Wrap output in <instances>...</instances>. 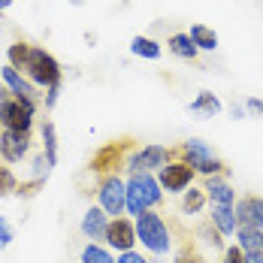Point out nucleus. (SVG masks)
Instances as JSON below:
<instances>
[{"mask_svg": "<svg viewBox=\"0 0 263 263\" xmlns=\"http://www.w3.org/2000/svg\"><path fill=\"white\" fill-rule=\"evenodd\" d=\"M136 242H139V239H136V221H133V218L118 215V218L109 221V230H106V239H103V245L109 251L124 254V251H133Z\"/></svg>", "mask_w": 263, "mask_h": 263, "instance_id": "9d476101", "label": "nucleus"}, {"mask_svg": "<svg viewBox=\"0 0 263 263\" xmlns=\"http://www.w3.org/2000/svg\"><path fill=\"white\" fill-rule=\"evenodd\" d=\"M163 203V187L155 173H133L127 176V215H142Z\"/></svg>", "mask_w": 263, "mask_h": 263, "instance_id": "f257e3e1", "label": "nucleus"}, {"mask_svg": "<svg viewBox=\"0 0 263 263\" xmlns=\"http://www.w3.org/2000/svg\"><path fill=\"white\" fill-rule=\"evenodd\" d=\"M179 152L166 148V145H142V148H133L127 155V163L124 170L127 173H160V166H166L170 160H176Z\"/></svg>", "mask_w": 263, "mask_h": 263, "instance_id": "423d86ee", "label": "nucleus"}, {"mask_svg": "<svg viewBox=\"0 0 263 263\" xmlns=\"http://www.w3.org/2000/svg\"><path fill=\"white\" fill-rule=\"evenodd\" d=\"M0 82H6V88L12 91V97L30 100V103H36V106H40V100H43V97H40V88L27 79V76H22L15 67H9V64L0 70Z\"/></svg>", "mask_w": 263, "mask_h": 263, "instance_id": "f8f14e48", "label": "nucleus"}, {"mask_svg": "<svg viewBox=\"0 0 263 263\" xmlns=\"http://www.w3.org/2000/svg\"><path fill=\"white\" fill-rule=\"evenodd\" d=\"M187 112H191V115H197V118H215V115L221 112V100H218L212 91H200V94H197V100H191V103H187Z\"/></svg>", "mask_w": 263, "mask_h": 263, "instance_id": "f3484780", "label": "nucleus"}, {"mask_svg": "<svg viewBox=\"0 0 263 263\" xmlns=\"http://www.w3.org/2000/svg\"><path fill=\"white\" fill-rule=\"evenodd\" d=\"M49 173H52V166H49V160L46 155H36V158L30 160V179H49Z\"/></svg>", "mask_w": 263, "mask_h": 263, "instance_id": "cd10ccee", "label": "nucleus"}, {"mask_svg": "<svg viewBox=\"0 0 263 263\" xmlns=\"http://www.w3.org/2000/svg\"><path fill=\"white\" fill-rule=\"evenodd\" d=\"M221 263H245V251H242L239 245H230V248H224Z\"/></svg>", "mask_w": 263, "mask_h": 263, "instance_id": "2f4dec72", "label": "nucleus"}, {"mask_svg": "<svg viewBox=\"0 0 263 263\" xmlns=\"http://www.w3.org/2000/svg\"><path fill=\"white\" fill-rule=\"evenodd\" d=\"M12 239H15V230H12V224L0 215V248H9L12 245Z\"/></svg>", "mask_w": 263, "mask_h": 263, "instance_id": "7c9ffc66", "label": "nucleus"}, {"mask_svg": "<svg viewBox=\"0 0 263 263\" xmlns=\"http://www.w3.org/2000/svg\"><path fill=\"white\" fill-rule=\"evenodd\" d=\"M230 115H233V118H245V115H248V112H245V106H239V103H230Z\"/></svg>", "mask_w": 263, "mask_h": 263, "instance_id": "c9c22d12", "label": "nucleus"}, {"mask_svg": "<svg viewBox=\"0 0 263 263\" xmlns=\"http://www.w3.org/2000/svg\"><path fill=\"white\" fill-rule=\"evenodd\" d=\"M82 263H115L112 257V251L100 245V242H88L85 248H82Z\"/></svg>", "mask_w": 263, "mask_h": 263, "instance_id": "b1692460", "label": "nucleus"}, {"mask_svg": "<svg viewBox=\"0 0 263 263\" xmlns=\"http://www.w3.org/2000/svg\"><path fill=\"white\" fill-rule=\"evenodd\" d=\"M97 206L109 218H118V215L127 212V182L118 173L100 176V182H97Z\"/></svg>", "mask_w": 263, "mask_h": 263, "instance_id": "39448f33", "label": "nucleus"}, {"mask_svg": "<svg viewBox=\"0 0 263 263\" xmlns=\"http://www.w3.org/2000/svg\"><path fill=\"white\" fill-rule=\"evenodd\" d=\"M30 49H33L30 43H12V46L6 49V64H9V67H15V70L22 73V70H25V64H27Z\"/></svg>", "mask_w": 263, "mask_h": 263, "instance_id": "393cba45", "label": "nucleus"}, {"mask_svg": "<svg viewBox=\"0 0 263 263\" xmlns=\"http://www.w3.org/2000/svg\"><path fill=\"white\" fill-rule=\"evenodd\" d=\"M233 209H236L239 227H257V230H263V197H257V194H245V197L236 200Z\"/></svg>", "mask_w": 263, "mask_h": 263, "instance_id": "ddd939ff", "label": "nucleus"}, {"mask_svg": "<svg viewBox=\"0 0 263 263\" xmlns=\"http://www.w3.org/2000/svg\"><path fill=\"white\" fill-rule=\"evenodd\" d=\"M209 221L218 227L221 236H236L239 221H236V209H233V206H212Z\"/></svg>", "mask_w": 263, "mask_h": 263, "instance_id": "dca6fc26", "label": "nucleus"}, {"mask_svg": "<svg viewBox=\"0 0 263 263\" xmlns=\"http://www.w3.org/2000/svg\"><path fill=\"white\" fill-rule=\"evenodd\" d=\"M15 191H18L15 173H12L6 163H0V197H9V194H15Z\"/></svg>", "mask_w": 263, "mask_h": 263, "instance_id": "a878e982", "label": "nucleus"}, {"mask_svg": "<svg viewBox=\"0 0 263 263\" xmlns=\"http://www.w3.org/2000/svg\"><path fill=\"white\" fill-rule=\"evenodd\" d=\"M133 221H136V239L142 242V248H145V251H152V254H158V257H160V254H166V251L173 248L170 227H166V221H163L155 209L136 215Z\"/></svg>", "mask_w": 263, "mask_h": 263, "instance_id": "f03ea898", "label": "nucleus"}, {"mask_svg": "<svg viewBox=\"0 0 263 263\" xmlns=\"http://www.w3.org/2000/svg\"><path fill=\"white\" fill-rule=\"evenodd\" d=\"M245 263H263V254H245Z\"/></svg>", "mask_w": 263, "mask_h": 263, "instance_id": "4c0bfd02", "label": "nucleus"}, {"mask_svg": "<svg viewBox=\"0 0 263 263\" xmlns=\"http://www.w3.org/2000/svg\"><path fill=\"white\" fill-rule=\"evenodd\" d=\"M22 76H27L36 88H52V85H61V79H64L58 58L49 54L46 49H40V46H33V49H30Z\"/></svg>", "mask_w": 263, "mask_h": 263, "instance_id": "7ed1b4c3", "label": "nucleus"}, {"mask_svg": "<svg viewBox=\"0 0 263 263\" xmlns=\"http://www.w3.org/2000/svg\"><path fill=\"white\" fill-rule=\"evenodd\" d=\"M130 54L136 58H145V61H158L160 58V43H155L152 36H133L130 40Z\"/></svg>", "mask_w": 263, "mask_h": 263, "instance_id": "5701e85b", "label": "nucleus"}, {"mask_svg": "<svg viewBox=\"0 0 263 263\" xmlns=\"http://www.w3.org/2000/svg\"><path fill=\"white\" fill-rule=\"evenodd\" d=\"M200 236L206 239V245H209V248H215V251H224V236L218 233V227H215L212 221L203 227V230H200Z\"/></svg>", "mask_w": 263, "mask_h": 263, "instance_id": "bb28decb", "label": "nucleus"}, {"mask_svg": "<svg viewBox=\"0 0 263 263\" xmlns=\"http://www.w3.org/2000/svg\"><path fill=\"white\" fill-rule=\"evenodd\" d=\"M115 263H148V257H142L139 251H124V254H118Z\"/></svg>", "mask_w": 263, "mask_h": 263, "instance_id": "72a5a7b5", "label": "nucleus"}, {"mask_svg": "<svg viewBox=\"0 0 263 263\" xmlns=\"http://www.w3.org/2000/svg\"><path fill=\"white\" fill-rule=\"evenodd\" d=\"M194 166L187 163V160L182 158H176V160H170L166 166H160V173H158V182L160 187L166 191V194H184L191 184H194Z\"/></svg>", "mask_w": 263, "mask_h": 263, "instance_id": "1a4fd4ad", "label": "nucleus"}, {"mask_svg": "<svg viewBox=\"0 0 263 263\" xmlns=\"http://www.w3.org/2000/svg\"><path fill=\"white\" fill-rule=\"evenodd\" d=\"M36 109L40 106L22 100V97H12L0 106V127L3 130H18V133H30L33 130V118H36Z\"/></svg>", "mask_w": 263, "mask_h": 263, "instance_id": "6e6552de", "label": "nucleus"}, {"mask_svg": "<svg viewBox=\"0 0 263 263\" xmlns=\"http://www.w3.org/2000/svg\"><path fill=\"white\" fill-rule=\"evenodd\" d=\"M130 152H133L130 139L106 142L103 148H97L94 158H91V173H97V176H112V173H118V170L127 163V155H130Z\"/></svg>", "mask_w": 263, "mask_h": 263, "instance_id": "0eeeda50", "label": "nucleus"}, {"mask_svg": "<svg viewBox=\"0 0 263 263\" xmlns=\"http://www.w3.org/2000/svg\"><path fill=\"white\" fill-rule=\"evenodd\" d=\"M6 6H12V0H0V12H3Z\"/></svg>", "mask_w": 263, "mask_h": 263, "instance_id": "58836bf2", "label": "nucleus"}, {"mask_svg": "<svg viewBox=\"0 0 263 263\" xmlns=\"http://www.w3.org/2000/svg\"><path fill=\"white\" fill-rule=\"evenodd\" d=\"M173 263H206V257H203L194 245H184L182 251L176 254V260H173Z\"/></svg>", "mask_w": 263, "mask_h": 263, "instance_id": "c85d7f7f", "label": "nucleus"}, {"mask_svg": "<svg viewBox=\"0 0 263 263\" xmlns=\"http://www.w3.org/2000/svg\"><path fill=\"white\" fill-rule=\"evenodd\" d=\"M206 203H209V197H206V191L203 187H187L182 194V212L184 215H200V212L206 209Z\"/></svg>", "mask_w": 263, "mask_h": 263, "instance_id": "412c9836", "label": "nucleus"}, {"mask_svg": "<svg viewBox=\"0 0 263 263\" xmlns=\"http://www.w3.org/2000/svg\"><path fill=\"white\" fill-rule=\"evenodd\" d=\"M245 112H251V115H263V100L248 97V100H245Z\"/></svg>", "mask_w": 263, "mask_h": 263, "instance_id": "f704fd0d", "label": "nucleus"}, {"mask_svg": "<svg viewBox=\"0 0 263 263\" xmlns=\"http://www.w3.org/2000/svg\"><path fill=\"white\" fill-rule=\"evenodd\" d=\"M236 245L245 254H263V230H257V227H236Z\"/></svg>", "mask_w": 263, "mask_h": 263, "instance_id": "a211bd4d", "label": "nucleus"}, {"mask_svg": "<svg viewBox=\"0 0 263 263\" xmlns=\"http://www.w3.org/2000/svg\"><path fill=\"white\" fill-rule=\"evenodd\" d=\"M187 36L194 40V46H197L200 52H215V49H218V33H215L209 25H191Z\"/></svg>", "mask_w": 263, "mask_h": 263, "instance_id": "aec40b11", "label": "nucleus"}, {"mask_svg": "<svg viewBox=\"0 0 263 263\" xmlns=\"http://www.w3.org/2000/svg\"><path fill=\"white\" fill-rule=\"evenodd\" d=\"M30 155V133L3 130L0 127V158L3 163H22Z\"/></svg>", "mask_w": 263, "mask_h": 263, "instance_id": "9b49d317", "label": "nucleus"}, {"mask_svg": "<svg viewBox=\"0 0 263 263\" xmlns=\"http://www.w3.org/2000/svg\"><path fill=\"white\" fill-rule=\"evenodd\" d=\"M179 155H182V160H187V163L194 166V173H200V176H206V179H209V176H227L224 160L218 158L203 139H187V142H182Z\"/></svg>", "mask_w": 263, "mask_h": 263, "instance_id": "20e7f679", "label": "nucleus"}, {"mask_svg": "<svg viewBox=\"0 0 263 263\" xmlns=\"http://www.w3.org/2000/svg\"><path fill=\"white\" fill-rule=\"evenodd\" d=\"M109 221H112V218H109L100 206H91V209L82 215V224H79V227H82V236L91 239V242H103L106 230H109Z\"/></svg>", "mask_w": 263, "mask_h": 263, "instance_id": "4468645a", "label": "nucleus"}, {"mask_svg": "<svg viewBox=\"0 0 263 263\" xmlns=\"http://www.w3.org/2000/svg\"><path fill=\"white\" fill-rule=\"evenodd\" d=\"M73 3H76V6H82V3H85V0H73Z\"/></svg>", "mask_w": 263, "mask_h": 263, "instance_id": "ea45409f", "label": "nucleus"}, {"mask_svg": "<svg viewBox=\"0 0 263 263\" xmlns=\"http://www.w3.org/2000/svg\"><path fill=\"white\" fill-rule=\"evenodd\" d=\"M58 94H61V85L46 88V94H43V106H46V109H54V106H58Z\"/></svg>", "mask_w": 263, "mask_h": 263, "instance_id": "473e14b6", "label": "nucleus"}, {"mask_svg": "<svg viewBox=\"0 0 263 263\" xmlns=\"http://www.w3.org/2000/svg\"><path fill=\"white\" fill-rule=\"evenodd\" d=\"M203 191H206L212 206H236V191H233V184L227 182L224 176H209L206 184H203Z\"/></svg>", "mask_w": 263, "mask_h": 263, "instance_id": "2eb2a0df", "label": "nucleus"}, {"mask_svg": "<svg viewBox=\"0 0 263 263\" xmlns=\"http://www.w3.org/2000/svg\"><path fill=\"white\" fill-rule=\"evenodd\" d=\"M40 136H43V155L49 160V166H58V130L52 121H43Z\"/></svg>", "mask_w": 263, "mask_h": 263, "instance_id": "4be33fe9", "label": "nucleus"}, {"mask_svg": "<svg viewBox=\"0 0 263 263\" xmlns=\"http://www.w3.org/2000/svg\"><path fill=\"white\" fill-rule=\"evenodd\" d=\"M40 187H46V182H43V179H30V182H18V191H15V194H18V197H36V194H40Z\"/></svg>", "mask_w": 263, "mask_h": 263, "instance_id": "c756f323", "label": "nucleus"}, {"mask_svg": "<svg viewBox=\"0 0 263 263\" xmlns=\"http://www.w3.org/2000/svg\"><path fill=\"white\" fill-rule=\"evenodd\" d=\"M6 100H12V91L6 88V82H0V106L6 103Z\"/></svg>", "mask_w": 263, "mask_h": 263, "instance_id": "e433bc0d", "label": "nucleus"}, {"mask_svg": "<svg viewBox=\"0 0 263 263\" xmlns=\"http://www.w3.org/2000/svg\"><path fill=\"white\" fill-rule=\"evenodd\" d=\"M166 49L176 54V58H182V61H194V58L200 54V49L194 46V40H191L187 33H173V36L166 40Z\"/></svg>", "mask_w": 263, "mask_h": 263, "instance_id": "6ab92c4d", "label": "nucleus"}]
</instances>
